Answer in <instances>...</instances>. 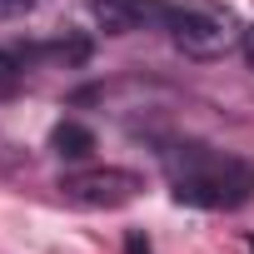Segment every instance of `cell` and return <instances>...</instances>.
Wrapping results in <instances>:
<instances>
[{
    "instance_id": "obj_8",
    "label": "cell",
    "mask_w": 254,
    "mask_h": 254,
    "mask_svg": "<svg viewBox=\"0 0 254 254\" xmlns=\"http://www.w3.org/2000/svg\"><path fill=\"white\" fill-rule=\"evenodd\" d=\"M239 45H244V60L254 65V25H244V35H239Z\"/></svg>"
},
{
    "instance_id": "obj_5",
    "label": "cell",
    "mask_w": 254,
    "mask_h": 254,
    "mask_svg": "<svg viewBox=\"0 0 254 254\" xmlns=\"http://www.w3.org/2000/svg\"><path fill=\"white\" fill-rule=\"evenodd\" d=\"M50 150H55L60 160H90V150H95V135L85 130V125L65 120V125H55V130H50Z\"/></svg>"
},
{
    "instance_id": "obj_2",
    "label": "cell",
    "mask_w": 254,
    "mask_h": 254,
    "mask_svg": "<svg viewBox=\"0 0 254 254\" xmlns=\"http://www.w3.org/2000/svg\"><path fill=\"white\" fill-rule=\"evenodd\" d=\"M165 30L185 55H199V60H214L234 45V15L219 5H175Z\"/></svg>"
},
{
    "instance_id": "obj_7",
    "label": "cell",
    "mask_w": 254,
    "mask_h": 254,
    "mask_svg": "<svg viewBox=\"0 0 254 254\" xmlns=\"http://www.w3.org/2000/svg\"><path fill=\"white\" fill-rule=\"evenodd\" d=\"M35 10V0H0V20H20Z\"/></svg>"
},
{
    "instance_id": "obj_6",
    "label": "cell",
    "mask_w": 254,
    "mask_h": 254,
    "mask_svg": "<svg viewBox=\"0 0 254 254\" xmlns=\"http://www.w3.org/2000/svg\"><path fill=\"white\" fill-rule=\"evenodd\" d=\"M20 75H25V70H20L10 55H0V100H10V95L20 90Z\"/></svg>"
},
{
    "instance_id": "obj_4",
    "label": "cell",
    "mask_w": 254,
    "mask_h": 254,
    "mask_svg": "<svg viewBox=\"0 0 254 254\" xmlns=\"http://www.w3.org/2000/svg\"><path fill=\"white\" fill-rule=\"evenodd\" d=\"M170 0H90V15L105 35H135V30H165Z\"/></svg>"
},
{
    "instance_id": "obj_3",
    "label": "cell",
    "mask_w": 254,
    "mask_h": 254,
    "mask_svg": "<svg viewBox=\"0 0 254 254\" xmlns=\"http://www.w3.org/2000/svg\"><path fill=\"white\" fill-rule=\"evenodd\" d=\"M60 194L80 209H120L140 194V175L115 170V165H95V170H70L60 175Z\"/></svg>"
},
{
    "instance_id": "obj_9",
    "label": "cell",
    "mask_w": 254,
    "mask_h": 254,
    "mask_svg": "<svg viewBox=\"0 0 254 254\" xmlns=\"http://www.w3.org/2000/svg\"><path fill=\"white\" fill-rule=\"evenodd\" d=\"M130 254H150V244H145V234H130V244H125Z\"/></svg>"
},
{
    "instance_id": "obj_1",
    "label": "cell",
    "mask_w": 254,
    "mask_h": 254,
    "mask_svg": "<svg viewBox=\"0 0 254 254\" xmlns=\"http://www.w3.org/2000/svg\"><path fill=\"white\" fill-rule=\"evenodd\" d=\"M165 175H170L175 199L194 209H239L254 194V170L239 155H224L209 145H170Z\"/></svg>"
}]
</instances>
